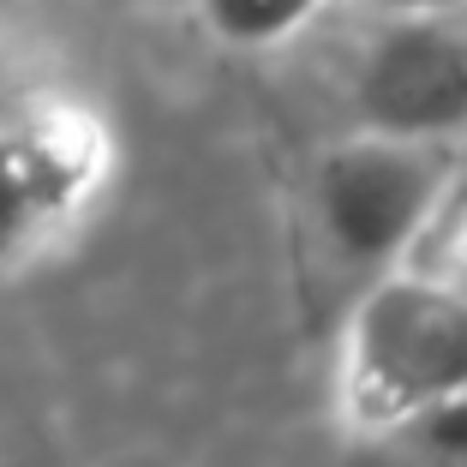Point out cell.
<instances>
[{"instance_id":"3","label":"cell","mask_w":467,"mask_h":467,"mask_svg":"<svg viewBox=\"0 0 467 467\" xmlns=\"http://www.w3.org/2000/svg\"><path fill=\"white\" fill-rule=\"evenodd\" d=\"M455 192V144L401 132L330 138L312 162V216L330 252L354 270L378 275L408 264V252L431 234Z\"/></svg>"},{"instance_id":"4","label":"cell","mask_w":467,"mask_h":467,"mask_svg":"<svg viewBox=\"0 0 467 467\" xmlns=\"http://www.w3.org/2000/svg\"><path fill=\"white\" fill-rule=\"evenodd\" d=\"M354 126L401 138H467V6L371 13L348 72Z\"/></svg>"},{"instance_id":"6","label":"cell","mask_w":467,"mask_h":467,"mask_svg":"<svg viewBox=\"0 0 467 467\" xmlns=\"http://www.w3.org/2000/svg\"><path fill=\"white\" fill-rule=\"evenodd\" d=\"M396 438L408 450H420V462H431V467H467V389H455L438 408H426L420 420H408Z\"/></svg>"},{"instance_id":"7","label":"cell","mask_w":467,"mask_h":467,"mask_svg":"<svg viewBox=\"0 0 467 467\" xmlns=\"http://www.w3.org/2000/svg\"><path fill=\"white\" fill-rule=\"evenodd\" d=\"M366 13H431V6H467V0H354Z\"/></svg>"},{"instance_id":"5","label":"cell","mask_w":467,"mask_h":467,"mask_svg":"<svg viewBox=\"0 0 467 467\" xmlns=\"http://www.w3.org/2000/svg\"><path fill=\"white\" fill-rule=\"evenodd\" d=\"M324 6L330 0H192L198 25L228 48H246V55L288 48L294 36H306L317 25Z\"/></svg>"},{"instance_id":"8","label":"cell","mask_w":467,"mask_h":467,"mask_svg":"<svg viewBox=\"0 0 467 467\" xmlns=\"http://www.w3.org/2000/svg\"><path fill=\"white\" fill-rule=\"evenodd\" d=\"M450 275H455V282L467 288V222L455 228V264H450Z\"/></svg>"},{"instance_id":"2","label":"cell","mask_w":467,"mask_h":467,"mask_svg":"<svg viewBox=\"0 0 467 467\" xmlns=\"http://www.w3.org/2000/svg\"><path fill=\"white\" fill-rule=\"evenodd\" d=\"M455 389H467V288L450 270H378L336 348L342 413L371 438H396Z\"/></svg>"},{"instance_id":"1","label":"cell","mask_w":467,"mask_h":467,"mask_svg":"<svg viewBox=\"0 0 467 467\" xmlns=\"http://www.w3.org/2000/svg\"><path fill=\"white\" fill-rule=\"evenodd\" d=\"M109 174V120L36 48L0 36V275L78 228Z\"/></svg>"}]
</instances>
